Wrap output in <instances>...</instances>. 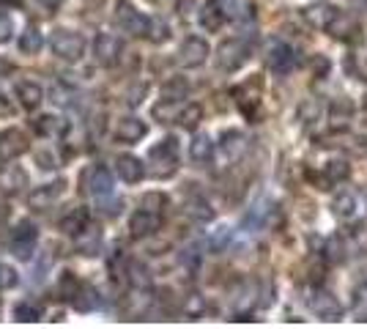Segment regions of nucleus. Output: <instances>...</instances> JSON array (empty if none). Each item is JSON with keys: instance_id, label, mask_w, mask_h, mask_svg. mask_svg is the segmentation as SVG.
I'll return each instance as SVG.
<instances>
[{"instance_id": "1", "label": "nucleus", "mask_w": 367, "mask_h": 329, "mask_svg": "<svg viewBox=\"0 0 367 329\" xmlns=\"http://www.w3.org/2000/svg\"><path fill=\"white\" fill-rule=\"evenodd\" d=\"M148 162H151V176L154 178H170L178 170V140L176 137H164L148 151Z\"/></svg>"}, {"instance_id": "2", "label": "nucleus", "mask_w": 367, "mask_h": 329, "mask_svg": "<svg viewBox=\"0 0 367 329\" xmlns=\"http://www.w3.org/2000/svg\"><path fill=\"white\" fill-rule=\"evenodd\" d=\"M266 66H268L274 74L285 77V74H291V71L299 66V55H296V50H293L291 44L274 39V42L266 47Z\"/></svg>"}, {"instance_id": "3", "label": "nucleus", "mask_w": 367, "mask_h": 329, "mask_svg": "<svg viewBox=\"0 0 367 329\" xmlns=\"http://www.w3.org/2000/svg\"><path fill=\"white\" fill-rule=\"evenodd\" d=\"M36 244H39V230H36V225L28 222V219H22V222L14 228L11 239H8V250H11L17 258L31 261L33 253H36Z\"/></svg>"}, {"instance_id": "4", "label": "nucleus", "mask_w": 367, "mask_h": 329, "mask_svg": "<svg viewBox=\"0 0 367 329\" xmlns=\"http://www.w3.org/2000/svg\"><path fill=\"white\" fill-rule=\"evenodd\" d=\"M50 47H53V53L58 55L60 60L74 63V60H80L83 53H85V39H83L77 31H66V28H60V31H55L53 33Z\"/></svg>"}, {"instance_id": "5", "label": "nucleus", "mask_w": 367, "mask_h": 329, "mask_svg": "<svg viewBox=\"0 0 367 329\" xmlns=\"http://www.w3.org/2000/svg\"><path fill=\"white\" fill-rule=\"evenodd\" d=\"M115 25L129 33V36H146V28H148V17L143 11H137L132 6V0H118L115 3Z\"/></svg>"}, {"instance_id": "6", "label": "nucleus", "mask_w": 367, "mask_h": 329, "mask_svg": "<svg viewBox=\"0 0 367 329\" xmlns=\"http://www.w3.org/2000/svg\"><path fill=\"white\" fill-rule=\"evenodd\" d=\"M247 58H250L247 42H241V39H228V42H222L219 50H216V66H219L222 71H236V69H241V66L247 63Z\"/></svg>"}, {"instance_id": "7", "label": "nucleus", "mask_w": 367, "mask_h": 329, "mask_svg": "<svg viewBox=\"0 0 367 329\" xmlns=\"http://www.w3.org/2000/svg\"><path fill=\"white\" fill-rule=\"evenodd\" d=\"M83 184H85V192L99 203V201H107L115 189V184H112V173L102 167V164H94L91 170H85V176H83Z\"/></svg>"}, {"instance_id": "8", "label": "nucleus", "mask_w": 367, "mask_h": 329, "mask_svg": "<svg viewBox=\"0 0 367 329\" xmlns=\"http://www.w3.org/2000/svg\"><path fill=\"white\" fill-rule=\"evenodd\" d=\"M307 305H310V310H313L315 316L323 319V321H340V316H343V307H340L337 296L329 294L326 288H313Z\"/></svg>"}, {"instance_id": "9", "label": "nucleus", "mask_w": 367, "mask_h": 329, "mask_svg": "<svg viewBox=\"0 0 367 329\" xmlns=\"http://www.w3.org/2000/svg\"><path fill=\"white\" fill-rule=\"evenodd\" d=\"M209 42L206 39H200V36H187L184 42H181V47H178V63L184 66V69H198V66H203L206 63V58H209Z\"/></svg>"}, {"instance_id": "10", "label": "nucleus", "mask_w": 367, "mask_h": 329, "mask_svg": "<svg viewBox=\"0 0 367 329\" xmlns=\"http://www.w3.org/2000/svg\"><path fill=\"white\" fill-rule=\"evenodd\" d=\"M337 42H345V44H354L362 39V22L354 17V14H340L332 19V25L326 28Z\"/></svg>"}, {"instance_id": "11", "label": "nucleus", "mask_w": 367, "mask_h": 329, "mask_svg": "<svg viewBox=\"0 0 367 329\" xmlns=\"http://www.w3.org/2000/svg\"><path fill=\"white\" fill-rule=\"evenodd\" d=\"M258 299H261V285L244 280V282L236 288V296H233V313L239 316L236 321H247V316H250V310L258 305Z\"/></svg>"}, {"instance_id": "12", "label": "nucleus", "mask_w": 367, "mask_h": 329, "mask_svg": "<svg viewBox=\"0 0 367 329\" xmlns=\"http://www.w3.org/2000/svg\"><path fill=\"white\" fill-rule=\"evenodd\" d=\"M28 151V137L22 129H3L0 132V162H14Z\"/></svg>"}, {"instance_id": "13", "label": "nucleus", "mask_w": 367, "mask_h": 329, "mask_svg": "<svg viewBox=\"0 0 367 329\" xmlns=\"http://www.w3.org/2000/svg\"><path fill=\"white\" fill-rule=\"evenodd\" d=\"M121 53H123V44L118 36L112 33H99L96 42H94V55L102 66H115L121 60Z\"/></svg>"}, {"instance_id": "14", "label": "nucleus", "mask_w": 367, "mask_h": 329, "mask_svg": "<svg viewBox=\"0 0 367 329\" xmlns=\"http://www.w3.org/2000/svg\"><path fill=\"white\" fill-rule=\"evenodd\" d=\"M337 6H332V3H310V6H305L302 8V17H305V22L315 28V31H326L329 25H332V19L337 17Z\"/></svg>"}, {"instance_id": "15", "label": "nucleus", "mask_w": 367, "mask_h": 329, "mask_svg": "<svg viewBox=\"0 0 367 329\" xmlns=\"http://www.w3.org/2000/svg\"><path fill=\"white\" fill-rule=\"evenodd\" d=\"M63 192H66V181H63V178H55L50 184L33 189V192L28 195V203H31V209H50Z\"/></svg>"}, {"instance_id": "16", "label": "nucleus", "mask_w": 367, "mask_h": 329, "mask_svg": "<svg viewBox=\"0 0 367 329\" xmlns=\"http://www.w3.org/2000/svg\"><path fill=\"white\" fill-rule=\"evenodd\" d=\"M162 225V214H154V212H146V209H137L132 219H129V233L135 239H146V236H154Z\"/></svg>"}, {"instance_id": "17", "label": "nucleus", "mask_w": 367, "mask_h": 329, "mask_svg": "<svg viewBox=\"0 0 367 329\" xmlns=\"http://www.w3.org/2000/svg\"><path fill=\"white\" fill-rule=\"evenodd\" d=\"M146 132H148L146 121H140V118H135V115H126V118H121L118 126H115V140H121V143H137V140L146 137Z\"/></svg>"}, {"instance_id": "18", "label": "nucleus", "mask_w": 367, "mask_h": 329, "mask_svg": "<svg viewBox=\"0 0 367 329\" xmlns=\"http://www.w3.org/2000/svg\"><path fill=\"white\" fill-rule=\"evenodd\" d=\"M219 151H222V160H225V162H239V160L244 157V151H247L244 135L236 132V129L225 132V135H222V143H219Z\"/></svg>"}, {"instance_id": "19", "label": "nucleus", "mask_w": 367, "mask_h": 329, "mask_svg": "<svg viewBox=\"0 0 367 329\" xmlns=\"http://www.w3.org/2000/svg\"><path fill=\"white\" fill-rule=\"evenodd\" d=\"M28 187V173L17 164H8L6 170H0V189L6 195H22Z\"/></svg>"}, {"instance_id": "20", "label": "nucleus", "mask_w": 367, "mask_h": 329, "mask_svg": "<svg viewBox=\"0 0 367 329\" xmlns=\"http://www.w3.org/2000/svg\"><path fill=\"white\" fill-rule=\"evenodd\" d=\"M115 173L121 176V181L137 184V181H143V176H146V164L140 162L137 157H132V154H121V157L115 160Z\"/></svg>"}, {"instance_id": "21", "label": "nucleus", "mask_w": 367, "mask_h": 329, "mask_svg": "<svg viewBox=\"0 0 367 329\" xmlns=\"http://www.w3.org/2000/svg\"><path fill=\"white\" fill-rule=\"evenodd\" d=\"M271 212H274V201H271V198H266V195H261V198L253 203V209L247 212L244 225H247V228H253V230L266 228V225L271 222Z\"/></svg>"}, {"instance_id": "22", "label": "nucleus", "mask_w": 367, "mask_h": 329, "mask_svg": "<svg viewBox=\"0 0 367 329\" xmlns=\"http://www.w3.org/2000/svg\"><path fill=\"white\" fill-rule=\"evenodd\" d=\"M17 102L22 105L25 110H33L42 105V99H44V91H42V85L39 83H33V80H22V83H17Z\"/></svg>"}, {"instance_id": "23", "label": "nucleus", "mask_w": 367, "mask_h": 329, "mask_svg": "<svg viewBox=\"0 0 367 329\" xmlns=\"http://www.w3.org/2000/svg\"><path fill=\"white\" fill-rule=\"evenodd\" d=\"M74 239H77V250H80L83 255H96V253L102 250V230H99L96 225H91V222H88Z\"/></svg>"}, {"instance_id": "24", "label": "nucleus", "mask_w": 367, "mask_h": 329, "mask_svg": "<svg viewBox=\"0 0 367 329\" xmlns=\"http://www.w3.org/2000/svg\"><path fill=\"white\" fill-rule=\"evenodd\" d=\"M71 305H74V310H80V313H91V310H96V307L102 305V299H99V291H96L94 285H83V282H80V288H77L74 296H71Z\"/></svg>"}, {"instance_id": "25", "label": "nucleus", "mask_w": 367, "mask_h": 329, "mask_svg": "<svg viewBox=\"0 0 367 329\" xmlns=\"http://www.w3.org/2000/svg\"><path fill=\"white\" fill-rule=\"evenodd\" d=\"M225 11V17L236 19V22H250L255 17V6L253 0H216Z\"/></svg>"}, {"instance_id": "26", "label": "nucleus", "mask_w": 367, "mask_h": 329, "mask_svg": "<svg viewBox=\"0 0 367 329\" xmlns=\"http://www.w3.org/2000/svg\"><path fill=\"white\" fill-rule=\"evenodd\" d=\"M348 176H351L348 162H343V160H332V162L323 167V176H321L318 181H321V189H329V187H334V184H343Z\"/></svg>"}, {"instance_id": "27", "label": "nucleus", "mask_w": 367, "mask_h": 329, "mask_svg": "<svg viewBox=\"0 0 367 329\" xmlns=\"http://www.w3.org/2000/svg\"><path fill=\"white\" fill-rule=\"evenodd\" d=\"M198 19H200V25H203L209 33H216V31L225 25V11H222V6H219L216 0H209V3H203Z\"/></svg>"}, {"instance_id": "28", "label": "nucleus", "mask_w": 367, "mask_h": 329, "mask_svg": "<svg viewBox=\"0 0 367 329\" xmlns=\"http://www.w3.org/2000/svg\"><path fill=\"white\" fill-rule=\"evenodd\" d=\"M33 129L42 135V137H63L66 132H69V124L66 121H60V118H55V115H39L36 121H33Z\"/></svg>"}, {"instance_id": "29", "label": "nucleus", "mask_w": 367, "mask_h": 329, "mask_svg": "<svg viewBox=\"0 0 367 329\" xmlns=\"http://www.w3.org/2000/svg\"><path fill=\"white\" fill-rule=\"evenodd\" d=\"M332 212H334V217L337 219L351 222V219L359 214V203H357V198H354L351 192H340V195L334 198V203H332Z\"/></svg>"}, {"instance_id": "30", "label": "nucleus", "mask_w": 367, "mask_h": 329, "mask_svg": "<svg viewBox=\"0 0 367 329\" xmlns=\"http://www.w3.org/2000/svg\"><path fill=\"white\" fill-rule=\"evenodd\" d=\"M91 222V214H88V209L85 206H77V209H71L66 217L60 219V230L66 233V236H77L85 225Z\"/></svg>"}, {"instance_id": "31", "label": "nucleus", "mask_w": 367, "mask_h": 329, "mask_svg": "<svg viewBox=\"0 0 367 329\" xmlns=\"http://www.w3.org/2000/svg\"><path fill=\"white\" fill-rule=\"evenodd\" d=\"M189 157L198 164H209L214 160V143L209 135H195V140L189 143Z\"/></svg>"}, {"instance_id": "32", "label": "nucleus", "mask_w": 367, "mask_h": 329, "mask_svg": "<svg viewBox=\"0 0 367 329\" xmlns=\"http://www.w3.org/2000/svg\"><path fill=\"white\" fill-rule=\"evenodd\" d=\"M184 212L195 219V222H211V219H214L211 203L206 201V198H200V195H198V198H189L187 206H184Z\"/></svg>"}, {"instance_id": "33", "label": "nucleus", "mask_w": 367, "mask_h": 329, "mask_svg": "<svg viewBox=\"0 0 367 329\" xmlns=\"http://www.w3.org/2000/svg\"><path fill=\"white\" fill-rule=\"evenodd\" d=\"M187 94H189V83L184 77H170L162 85V99H167V102H181Z\"/></svg>"}, {"instance_id": "34", "label": "nucleus", "mask_w": 367, "mask_h": 329, "mask_svg": "<svg viewBox=\"0 0 367 329\" xmlns=\"http://www.w3.org/2000/svg\"><path fill=\"white\" fill-rule=\"evenodd\" d=\"M44 47V36L36 28H25L19 36V53L22 55H36Z\"/></svg>"}, {"instance_id": "35", "label": "nucleus", "mask_w": 367, "mask_h": 329, "mask_svg": "<svg viewBox=\"0 0 367 329\" xmlns=\"http://www.w3.org/2000/svg\"><path fill=\"white\" fill-rule=\"evenodd\" d=\"M176 121H178V126H184V129H198V124L203 121V108H200V105H184V108L178 110Z\"/></svg>"}, {"instance_id": "36", "label": "nucleus", "mask_w": 367, "mask_h": 329, "mask_svg": "<svg viewBox=\"0 0 367 329\" xmlns=\"http://www.w3.org/2000/svg\"><path fill=\"white\" fill-rule=\"evenodd\" d=\"M146 36H148L154 44H162V42H167V39H170V25H167L162 17H148Z\"/></svg>"}, {"instance_id": "37", "label": "nucleus", "mask_w": 367, "mask_h": 329, "mask_svg": "<svg viewBox=\"0 0 367 329\" xmlns=\"http://www.w3.org/2000/svg\"><path fill=\"white\" fill-rule=\"evenodd\" d=\"M14 321H19V324H36V321H42V313H39L36 305L19 302V305L14 307Z\"/></svg>"}, {"instance_id": "38", "label": "nucleus", "mask_w": 367, "mask_h": 329, "mask_svg": "<svg viewBox=\"0 0 367 329\" xmlns=\"http://www.w3.org/2000/svg\"><path fill=\"white\" fill-rule=\"evenodd\" d=\"M354 316H357V321L367 324V282H362L354 291Z\"/></svg>"}, {"instance_id": "39", "label": "nucleus", "mask_w": 367, "mask_h": 329, "mask_svg": "<svg viewBox=\"0 0 367 329\" xmlns=\"http://www.w3.org/2000/svg\"><path fill=\"white\" fill-rule=\"evenodd\" d=\"M164 206H167V198H164L162 192H148V195L143 198V206H140V209L154 212V214H162V212H164Z\"/></svg>"}, {"instance_id": "40", "label": "nucleus", "mask_w": 367, "mask_h": 329, "mask_svg": "<svg viewBox=\"0 0 367 329\" xmlns=\"http://www.w3.org/2000/svg\"><path fill=\"white\" fill-rule=\"evenodd\" d=\"M178 110H181V108H176V102H167V99H162L157 108H154V115H157L162 124H170V121H176Z\"/></svg>"}, {"instance_id": "41", "label": "nucleus", "mask_w": 367, "mask_h": 329, "mask_svg": "<svg viewBox=\"0 0 367 329\" xmlns=\"http://www.w3.org/2000/svg\"><path fill=\"white\" fill-rule=\"evenodd\" d=\"M19 282V274L14 267H8V264H0V291H6V288H14Z\"/></svg>"}, {"instance_id": "42", "label": "nucleus", "mask_w": 367, "mask_h": 329, "mask_svg": "<svg viewBox=\"0 0 367 329\" xmlns=\"http://www.w3.org/2000/svg\"><path fill=\"white\" fill-rule=\"evenodd\" d=\"M230 236H233V233H230L228 228H219V230H214V233H211V239H209L211 250H216V253H219V250H225V247L230 244Z\"/></svg>"}, {"instance_id": "43", "label": "nucleus", "mask_w": 367, "mask_h": 329, "mask_svg": "<svg viewBox=\"0 0 367 329\" xmlns=\"http://www.w3.org/2000/svg\"><path fill=\"white\" fill-rule=\"evenodd\" d=\"M318 115H321V105L318 102H305L302 108H299V121L307 126V124H313L318 121Z\"/></svg>"}, {"instance_id": "44", "label": "nucleus", "mask_w": 367, "mask_h": 329, "mask_svg": "<svg viewBox=\"0 0 367 329\" xmlns=\"http://www.w3.org/2000/svg\"><path fill=\"white\" fill-rule=\"evenodd\" d=\"M77 288H80V280H77V277H74L71 272H66L63 277H60V294H66V296L71 299Z\"/></svg>"}, {"instance_id": "45", "label": "nucleus", "mask_w": 367, "mask_h": 329, "mask_svg": "<svg viewBox=\"0 0 367 329\" xmlns=\"http://www.w3.org/2000/svg\"><path fill=\"white\" fill-rule=\"evenodd\" d=\"M11 33H14V19L0 11V44H6L11 39Z\"/></svg>"}, {"instance_id": "46", "label": "nucleus", "mask_w": 367, "mask_h": 329, "mask_svg": "<svg viewBox=\"0 0 367 329\" xmlns=\"http://www.w3.org/2000/svg\"><path fill=\"white\" fill-rule=\"evenodd\" d=\"M348 115H351V105H348V102H343V99L332 108V118H334V124H337V121H340V124H345L343 118H348Z\"/></svg>"}, {"instance_id": "47", "label": "nucleus", "mask_w": 367, "mask_h": 329, "mask_svg": "<svg viewBox=\"0 0 367 329\" xmlns=\"http://www.w3.org/2000/svg\"><path fill=\"white\" fill-rule=\"evenodd\" d=\"M343 258H345L343 242H332V244H329V261H343Z\"/></svg>"}, {"instance_id": "48", "label": "nucleus", "mask_w": 367, "mask_h": 329, "mask_svg": "<svg viewBox=\"0 0 367 329\" xmlns=\"http://www.w3.org/2000/svg\"><path fill=\"white\" fill-rule=\"evenodd\" d=\"M203 313V299L200 296H189V305H187V316H200Z\"/></svg>"}, {"instance_id": "49", "label": "nucleus", "mask_w": 367, "mask_h": 329, "mask_svg": "<svg viewBox=\"0 0 367 329\" xmlns=\"http://www.w3.org/2000/svg\"><path fill=\"white\" fill-rule=\"evenodd\" d=\"M313 71L318 74V77H323L326 71H329V60L323 58V55H315V60H313Z\"/></svg>"}, {"instance_id": "50", "label": "nucleus", "mask_w": 367, "mask_h": 329, "mask_svg": "<svg viewBox=\"0 0 367 329\" xmlns=\"http://www.w3.org/2000/svg\"><path fill=\"white\" fill-rule=\"evenodd\" d=\"M42 3H47V6H53V8H55V6L60 3V0H42Z\"/></svg>"}, {"instance_id": "51", "label": "nucleus", "mask_w": 367, "mask_h": 329, "mask_svg": "<svg viewBox=\"0 0 367 329\" xmlns=\"http://www.w3.org/2000/svg\"><path fill=\"white\" fill-rule=\"evenodd\" d=\"M354 3H359V6H367V0H354Z\"/></svg>"}]
</instances>
